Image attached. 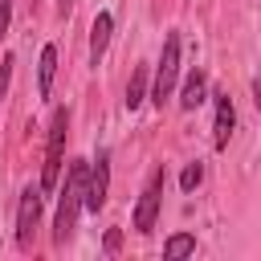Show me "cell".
<instances>
[{"instance_id":"6da1fadb","label":"cell","mask_w":261,"mask_h":261,"mask_svg":"<svg viewBox=\"0 0 261 261\" xmlns=\"http://www.w3.org/2000/svg\"><path fill=\"white\" fill-rule=\"evenodd\" d=\"M86 167H90L86 159L69 163L65 184H61V192H57V216H53V241H57V245H65V241L73 237L77 212L86 208Z\"/></svg>"},{"instance_id":"7a4b0ae2","label":"cell","mask_w":261,"mask_h":261,"mask_svg":"<svg viewBox=\"0 0 261 261\" xmlns=\"http://www.w3.org/2000/svg\"><path fill=\"white\" fill-rule=\"evenodd\" d=\"M65 139H69V110L57 106V110H53V122H49V147H45V167H41V192H53L57 179H61Z\"/></svg>"},{"instance_id":"3957f363","label":"cell","mask_w":261,"mask_h":261,"mask_svg":"<svg viewBox=\"0 0 261 261\" xmlns=\"http://www.w3.org/2000/svg\"><path fill=\"white\" fill-rule=\"evenodd\" d=\"M175 77H179V33H167V37H163L159 65H155V82H151V102H155L159 110H163V102L171 98Z\"/></svg>"},{"instance_id":"277c9868","label":"cell","mask_w":261,"mask_h":261,"mask_svg":"<svg viewBox=\"0 0 261 261\" xmlns=\"http://www.w3.org/2000/svg\"><path fill=\"white\" fill-rule=\"evenodd\" d=\"M163 167H155L151 171V179H147V188H143V196H139V208H135V232H151L155 228V220H159V208H163Z\"/></svg>"},{"instance_id":"5b68a950","label":"cell","mask_w":261,"mask_h":261,"mask_svg":"<svg viewBox=\"0 0 261 261\" xmlns=\"http://www.w3.org/2000/svg\"><path fill=\"white\" fill-rule=\"evenodd\" d=\"M37 220H41V184L24 188L20 192V208H16V245L20 249H33V232H37Z\"/></svg>"},{"instance_id":"8992f818","label":"cell","mask_w":261,"mask_h":261,"mask_svg":"<svg viewBox=\"0 0 261 261\" xmlns=\"http://www.w3.org/2000/svg\"><path fill=\"white\" fill-rule=\"evenodd\" d=\"M106 192H110V155L98 151V159L86 167V208L98 212L106 204Z\"/></svg>"},{"instance_id":"52a82bcc","label":"cell","mask_w":261,"mask_h":261,"mask_svg":"<svg viewBox=\"0 0 261 261\" xmlns=\"http://www.w3.org/2000/svg\"><path fill=\"white\" fill-rule=\"evenodd\" d=\"M212 102H216L212 147H216V151H224V147H228V139H232V126H237V110H232V98H228L224 90H216V94H212Z\"/></svg>"},{"instance_id":"ba28073f","label":"cell","mask_w":261,"mask_h":261,"mask_svg":"<svg viewBox=\"0 0 261 261\" xmlns=\"http://www.w3.org/2000/svg\"><path fill=\"white\" fill-rule=\"evenodd\" d=\"M110 33H114V16H110V12H98L94 24H90V65L102 61V53H106V45H110Z\"/></svg>"},{"instance_id":"9c48e42d","label":"cell","mask_w":261,"mask_h":261,"mask_svg":"<svg viewBox=\"0 0 261 261\" xmlns=\"http://www.w3.org/2000/svg\"><path fill=\"white\" fill-rule=\"evenodd\" d=\"M204 98H208V73H204V69L196 65V69L188 73L184 90H179V106H184V110H196V106H200Z\"/></svg>"},{"instance_id":"30bf717a","label":"cell","mask_w":261,"mask_h":261,"mask_svg":"<svg viewBox=\"0 0 261 261\" xmlns=\"http://www.w3.org/2000/svg\"><path fill=\"white\" fill-rule=\"evenodd\" d=\"M53 73H57V45H45V49H41V77H37L41 98H49V90H53Z\"/></svg>"},{"instance_id":"8fae6325","label":"cell","mask_w":261,"mask_h":261,"mask_svg":"<svg viewBox=\"0 0 261 261\" xmlns=\"http://www.w3.org/2000/svg\"><path fill=\"white\" fill-rule=\"evenodd\" d=\"M143 98H147V65H139V69L130 73V86H126V110H139Z\"/></svg>"},{"instance_id":"7c38bea8","label":"cell","mask_w":261,"mask_h":261,"mask_svg":"<svg viewBox=\"0 0 261 261\" xmlns=\"http://www.w3.org/2000/svg\"><path fill=\"white\" fill-rule=\"evenodd\" d=\"M196 253V237H188V232H175V237H167V245H163V257H192Z\"/></svg>"},{"instance_id":"4fadbf2b","label":"cell","mask_w":261,"mask_h":261,"mask_svg":"<svg viewBox=\"0 0 261 261\" xmlns=\"http://www.w3.org/2000/svg\"><path fill=\"white\" fill-rule=\"evenodd\" d=\"M200 179H204V163H188V167L179 171V188H184V192H196Z\"/></svg>"},{"instance_id":"5bb4252c","label":"cell","mask_w":261,"mask_h":261,"mask_svg":"<svg viewBox=\"0 0 261 261\" xmlns=\"http://www.w3.org/2000/svg\"><path fill=\"white\" fill-rule=\"evenodd\" d=\"M8 24H12V0H0V41H4Z\"/></svg>"},{"instance_id":"9a60e30c","label":"cell","mask_w":261,"mask_h":261,"mask_svg":"<svg viewBox=\"0 0 261 261\" xmlns=\"http://www.w3.org/2000/svg\"><path fill=\"white\" fill-rule=\"evenodd\" d=\"M8 77H12V57H4V65H0V102L8 94Z\"/></svg>"},{"instance_id":"2e32d148","label":"cell","mask_w":261,"mask_h":261,"mask_svg":"<svg viewBox=\"0 0 261 261\" xmlns=\"http://www.w3.org/2000/svg\"><path fill=\"white\" fill-rule=\"evenodd\" d=\"M118 245H122V237H118V228H110V232H106V253H114Z\"/></svg>"},{"instance_id":"e0dca14e","label":"cell","mask_w":261,"mask_h":261,"mask_svg":"<svg viewBox=\"0 0 261 261\" xmlns=\"http://www.w3.org/2000/svg\"><path fill=\"white\" fill-rule=\"evenodd\" d=\"M69 8H73V0H57V16H65Z\"/></svg>"}]
</instances>
